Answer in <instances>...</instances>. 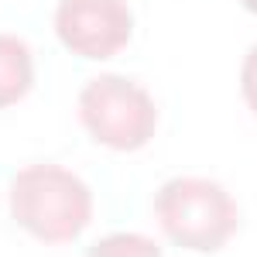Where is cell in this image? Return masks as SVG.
Here are the masks:
<instances>
[{"mask_svg":"<svg viewBox=\"0 0 257 257\" xmlns=\"http://www.w3.org/2000/svg\"><path fill=\"white\" fill-rule=\"evenodd\" d=\"M165 237L182 250L209 254L237 233V202L209 178H172L155 196Z\"/></svg>","mask_w":257,"mask_h":257,"instance_id":"7a4b0ae2","label":"cell"},{"mask_svg":"<svg viewBox=\"0 0 257 257\" xmlns=\"http://www.w3.org/2000/svg\"><path fill=\"white\" fill-rule=\"evenodd\" d=\"M131 7L123 0H59L55 35L79 59H113L131 41Z\"/></svg>","mask_w":257,"mask_h":257,"instance_id":"277c9868","label":"cell"},{"mask_svg":"<svg viewBox=\"0 0 257 257\" xmlns=\"http://www.w3.org/2000/svg\"><path fill=\"white\" fill-rule=\"evenodd\" d=\"M11 213L41 243H69L93 219V192L62 165H28L11 185Z\"/></svg>","mask_w":257,"mask_h":257,"instance_id":"6da1fadb","label":"cell"},{"mask_svg":"<svg viewBox=\"0 0 257 257\" xmlns=\"http://www.w3.org/2000/svg\"><path fill=\"white\" fill-rule=\"evenodd\" d=\"M240 89H243V103L257 113V45L247 52L243 69H240Z\"/></svg>","mask_w":257,"mask_h":257,"instance_id":"8992f818","label":"cell"},{"mask_svg":"<svg viewBox=\"0 0 257 257\" xmlns=\"http://www.w3.org/2000/svg\"><path fill=\"white\" fill-rule=\"evenodd\" d=\"M35 86V62L28 45L14 35H0V110L14 106Z\"/></svg>","mask_w":257,"mask_h":257,"instance_id":"5b68a950","label":"cell"},{"mask_svg":"<svg viewBox=\"0 0 257 257\" xmlns=\"http://www.w3.org/2000/svg\"><path fill=\"white\" fill-rule=\"evenodd\" d=\"M79 120L89 138L113 151H138L155 138V99L123 76H96L79 93Z\"/></svg>","mask_w":257,"mask_h":257,"instance_id":"3957f363","label":"cell"},{"mask_svg":"<svg viewBox=\"0 0 257 257\" xmlns=\"http://www.w3.org/2000/svg\"><path fill=\"white\" fill-rule=\"evenodd\" d=\"M240 4H243V7H247L250 14H257V0H240Z\"/></svg>","mask_w":257,"mask_h":257,"instance_id":"52a82bcc","label":"cell"}]
</instances>
